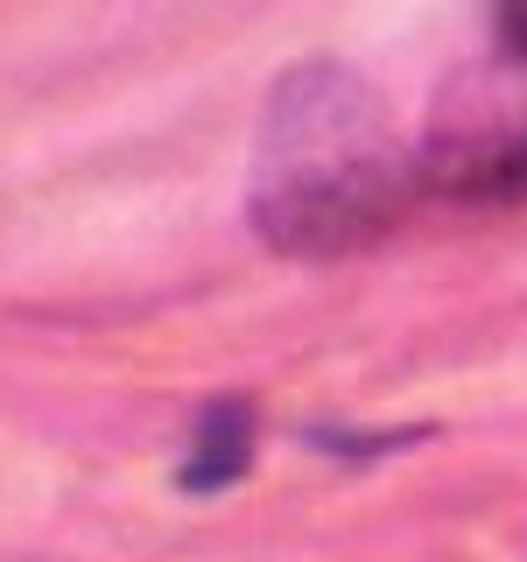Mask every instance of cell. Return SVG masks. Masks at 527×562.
<instances>
[{
    "instance_id": "3",
    "label": "cell",
    "mask_w": 527,
    "mask_h": 562,
    "mask_svg": "<svg viewBox=\"0 0 527 562\" xmlns=\"http://www.w3.org/2000/svg\"><path fill=\"white\" fill-rule=\"evenodd\" d=\"M246 464H254V408L246 401H211L198 422V443L183 457V492H218L246 479Z\"/></svg>"
},
{
    "instance_id": "2",
    "label": "cell",
    "mask_w": 527,
    "mask_h": 562,
    "mask_svg": "<svg viewBox=\"0 0 527 562\" xmlns=\"http://www.w3.org/2000/svg\"><path fill=\"white\" fill-rule=\"evenodd\" d=\"M422 190L464 204L527 198V113H457L422 148Z\"/></svg>"
},
{
    "instance_id": "4",
    "label": "cell",
    "mask_w": 527,
    "mask_h": 562,
    "mask_svg": "<svg viewBox=\"0 0 527 562\" xmlns=\"http://www.w3.org/2000/svg\"><path fill=\"white\" fill-rule=\"evenodd\" d=\"M500 49L506 64L527 70V0H500Z\"/></svg>"
},
{
    "instance_id": "1",
    "label": "cell",
    "mask_w": 527,
    "mask_h": 562,
    "mask_svg": "<svg viewBox=\"0 0 527 562\" xmlns=\"http://www.w3.org/2000/svg\"><path fill=\"white\" fill-rule=\"evenodd\" d=\"M422 198V155L345 64H295L254 140V225L274 254L338 260L386 239Z\"/></svg>"
}]
</instances>
